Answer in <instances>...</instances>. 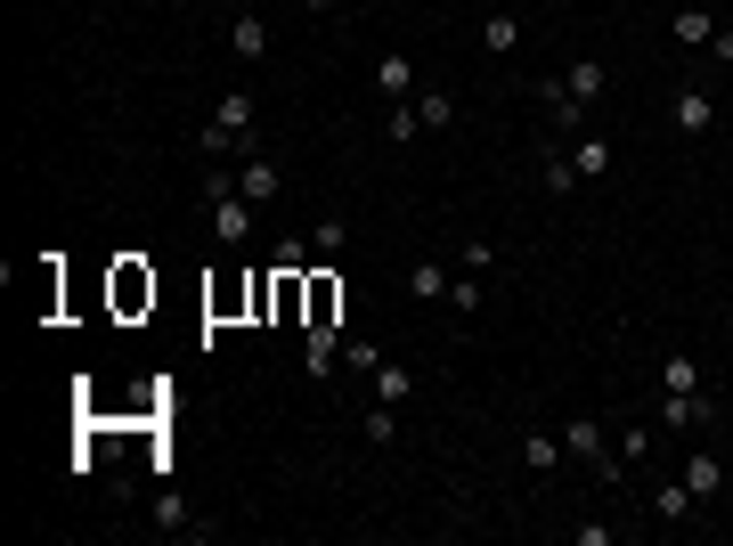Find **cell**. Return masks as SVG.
<instances>
[{
    "instance_id": "1",
    "label": "cell",
    "mask_w": 733,
    "mask_h": 546,
    "mask_svg": "<svg viewBox=\"0 0 733 546\" xmlns=\"http://www.w3.org/2000/svg\"><path fill=\"white\" fill-rule=\"evenodd\" d=\"M196 147H204L212 163H220V156H236V147L253 156V98H245V90H229V98L212 107V123L196 131Z\"/></svg>"
},
{
    "instance_id": "2",
    "label": "cell",
    "mask_w": 733,
    "mask_h": 546,
    "mask_svg": "<svg viewBox=\"0 0 733 546\" xmlns=\"http://www.w3.org/2000/svg\"><path fill=\"white\" fill-rule=\"evenodd\" d=\"M562 457H587L603 482H620V457H603V433H595L587 416H562Z\"/></svg>"
},
{
    "instance_id": "3",
    "label": "cell",
    "mask_w": 733,
    "mask_h": 546,
    "mask_svg": "<svg viewBox=\"0 0 733 546\" xmlns=\"http://www.w3.org/2000/svg\"><path fill=\"white\" fill-rule=\"evenodd\" d=\"M212 236L220 245H245L253 236V204L236 196V187H212Z\"/></svg>"
},
{
    "instance_id": "4",
    "label": "cell",
    "mask_w": 733,
    "mask_h": 546,
    "mask_svg": "<svg viewBox=\"0 0 733 546\" xmlns=\"http://www.w3.org/2000/svg\"><path fill=\"white\" fill-rule=\"evenodd\" d=\"M538 107H547V123H554V131H587V107L562 90V74H554V82H538Z\"/></svg>"
},
{
    "instance_id": "5",
    "label": "cell",
    "mask_w": 733,
    "mask_h": 546,
    "mask_svg": "<svg viewBox=\"0 0 733 546\" xmlns=\"http://www.w3.org/2000/svg\"><path fill=\"white\" fill-rule=\"evenodd\" d=\"M709 123H718V90H701V82H693V90L676 98V131H685V139H701Z\"/></svg>"
},
{
    "instance_id": "6",
    "label": "cell",
    "mask_w": 733,
    "mask_h": 546,
    "mask_svg": "<svg viewBox=\"0 0 733 546\" xmlns=\"http://www.w3.org/2000/svg\"><path fill=\"white\" fill-rule=\"evenodd\" d=\"M236 196H245V204L278 196V156H245V163H236Z\"/></svg>"
},
{
    "instance_id": "7",
    "label": "cell",
    "mask_w": 733,
    "mask_h": 546,
    "mask_svg": "<svg viewBox=\"0 0 733 546\" xmlns=\"http://www.w3.org/2000/svg\"><path fill=\"white\" fill-rule=\"evenodd\" d=\"M449 286H456L449 262H407V294L416 302H449Z\"/></svg>"
},
{
    "instance_id": "8",
    "label": "cell",
    "mask_w": 733,
    "mask_h": 546,
    "mask_svg": "<svg viewBox=\"0 0 733 546\" xmlns=\"http://www.w3.org/2000/svg\"><path fill=\"white\" fill-rule=\"evenodd\" d=\"M407 90H416V65H407V58H375V98H383V107H400Z\"/></svg>"
},
{
    "instance_id": "9",
    "label": "cell",
    "mask_w": 733,
    "mask_h": 546,
    "mask_svg": "<svg viewBox=\"0 0 733 546\" xmlns=\"http://www.w3.org/2000/svg\"><path fill=\"white\" fill-rule=\"evenodd\" d=\"M229 49H236V58H245V65H261L269 58V25H261V16H236V25H229Z\"/></svg>"
},
{
    "instance_id": "10",
    "label": "cell",
    "mask_w": 733,
    "mask_h": 546,
    "mask_svg": "<svg viewBox=\"0 0 733 546\" xmlns=\"http://www.w3.org/2000/svg\"><path fill=\"white\" fill-rule=\"evenodd\" d=\"M562 90H571L578 107H595V98H603V65H595V58H571V65H562Z\"/></svg>"
},
{
    "instance_id": "11",
    "label": "cell",
    "mask_w": 733,
    "mask_h": 546,
    "mask_svg": "<svg viewBox=\"0 0 733 546\" xmlns=\"http://www.w3.org/2000/svg\"><path fill=\"white\" fill-rule=\"evenodd\" d=\"M669 25H676V41H685V49H709V41H718V16H709V9H693V0L669 16Z\"/></svg>"
},
{
    "instance_id": "12",
    "label": "cell",
    "mask_w": 733,
    "mask_h": 546,
    "mask_svg": "<svg viewBox=\"0 0 733 546\" xmlns=\"http://www.w3.org/2000/svg\"><path fill=\"white\" fill-rule=\"evenodd\" d=\"M514 41H522V16H514V9H489V16H481V49H489V58H505Z\"/></svg>"
},
{
    "instance_id": "13",
    "label": "cell",
    "mask_w": 733,
    "mask_h": 546,
    "mask_svg": "<svg viewBox=\"0 0 733 546\" xmlns=\"http://www.w3.org/2000/svg\"><path fill=\"white\" fill-rule=\"evenodd\" d=\"M685 489H693V498H718V489H725V465H718V457H685Z\"/></svg>"
},
{
    "instance_id": "14",
    "label": "cell",
    "mask_w": 733,
    "mask_h": 546,
    "mask_svg": "<svg viewBox=\"0 0 733 546\" xmlns=\"http://www.w3.org/2000/svg\"><path fill=\"white\" fill-rule=\"evenodd\" d=\"M359 433L375 440V449H391V440H400V408H391V400H375L367 416H359Z\"/></svg>"
},
{
    "instance_id": "15",
    "label": "cell",
    "mask_w": 733,
    "mask_h": 546,
    "mask_svg": "<svg viewBox=\"0 0 733 546\" xmlns=\"http://www.w3.org/2000/svg\"><path fill=\"white\" fill-rule=\"evenodd\" d=\"M416 123H424V131H449V123H456V98H449V90H416Z\"/></svg>"
},
{
    "instance_id": "16",
    "label": "cell",
    "mask_w": 733,
    "mask_h": 546,
    "mask_svg": "<svg viewBox=\"0 0 733 546\" xmlns=\"http://www.w3.org/2000/svg\"><path fill=\"white\" fill-rule=\"evenodd\" d=\"M114 302H123V311H139V302H156V278H139V269H114Z\"/></svg>"
},
{
    "instance_id": "17",
    "label": "cell",
    "mask_w": 733,
    "mask_h": 546,
    "mask_svg": "<svg viewBox=\"0 0 733 546\" xmlns=\"http://www.w3.org/2000/svg\"><path fill=\"white\" fill-rule=\"evenodd\" d=\"M571 163H578V180H603V172H611V139H578Z\"/></svg>"
},
{
    "instance_id": "18",
    "label": "cell",
    "mask_w": 733,
    "mask_h": 546,
    "mask_svg": "<svg viewBox=\"0 0 733 546\" xmlns=\"http://www.w3.org/2000/svg\"><path fill=\"white\" fill-rule=\"evenodd\" d=\"M522 457H530V473H554L562 465V433H530V440H522Z\"/></svg>"
},
{
    "instance_id": "19",
    "label": "cell",
    "mask_w": 733,
    "mask_h": 546,
    "mask_svg": "<svg viewBox=\"0 0 733 546\" xmlns=\"http://www.w3.org/2000/svg\"><path fill=\"white\" fill-rule=\"evenodd\" d=\"M416 131H424V123H416V98H400V107L383 114V139H391V147H407Z\"/></svg>"
},
{
    "instance_id": "20",
    "label": "cell",
    "mask_w": 733,
    "mask_h": 546,
    "mask_svg": "<svg viewBox=\"0 0 733 546\" xmlns=\"http://www.w3.org/2000/svg\"><path fill=\"white\" fill-rule=\"evenodd\" d=\"M669 391H701V360L693 351H669V375H660Z\"/></svg>"
},
{
    "instance_id": "21",
    "label": "cell",
    "mask_w": 733,
    "mask_h": 546,
    "mask_svg": "<svg viewBox=\"0 0 733 546\" xmlns=\"http://www.w3.org/2000/svg\"><path fill=\"white\" fill-rule=\"evenodd\" d=\"M538 180H547V196H571V187H578V163H571V156H547V163H538Z\"/></svg>"
},
{
    "instance_id": "22",
    "label": "cell",
    "mask_w": 733,
    "mask_h": 546,
    "mask_svg": "<svg viewBox=\"0 0 733 546\" xmlns=\"http://www.w3.org/2000/svg\"><path fill=\"white\" fill-rule=\"evenodd\" d=\"M693 506H701V498H693V489H685V482H660V522H685V514H693Z\"/></svg>"
},
{
    "instance_id": "23",
    "label": "cell",
    "mask_w": 733,
    "mask_h": 546,
    "mask_svg": "<svg viewBox=\"0 0 733 546\" xmlns=\"http://www.w3.org/2000/svg\"><path fill=\"white\" fill-rule=\"evenodd\" d=\"M334 253H343V220H318L310 229V262H334Z\"/></svg>"
},
{
    "instance_id": "24",
    "label": "cell",
    "mask_w": 733,
    "mask_h": 546,
    "mask_svg": "<svg viewBox=\"0 0 733 546\" xmlns=\"http://www.w3.org/2000/svg\"><path fill=\"white\" fill-rule=\"evenodd\" d=\"M375 400H391V408H400V400H407V367H391V360L375 367Z\"/></svg>"
},
{
    "instance_id": "25",
    "label": "cell",
    "mask_w": 733,
    "mask_h": 546,
    "mask_svg": "<svg viewBox=\"0 0 733 546\" xmlns=\"http://www.w3.org/2000/svg\"><path fill=\"white\" fill-rule=\"evenodd\" d=\"M343 367H351V375H367V384H375V367H383V351H375V343H343Z\"/></svg>"
},
{
    "instance_id": "26",
    "label": "cell",
    "mask_w": 733,
    "mask_h": 546,
    "mask_svg": "<svg viewBox=\"0 0 733 546\" xmlns=\"http://www.w3.org/2000/svg\"><path fill=\"white\" fill-rule=\"evenodd\" d=\"M156 522H163V531H196V522H187V506H180V489H163V498H156Z\"/></svg>"
},
{
    "instance_id": "27",
    "label": "cell",
    "mask_w": 733,
    "mask_h": 546,
    "mask_svg": "<svg viewBox=\"0 0 733 546\" xmlns=\"http://www.w3.org/2000/svg\"><path fill=\"white\" fill-rule=\"evenodd\" d=\"M644 449H652V424H627V433H620V465H627V457H644Z\"/></svg>"
},
{
    "instance_id": "28",
    "label": "cell",
    "mask_w": 733,
    "mask_h": 546,
    "mask_svg": "<svg viewBox=\"0 0 733 546\" xmlns=\"http://www.w3.org/2000/svg\"><path fill=\"white\" fill-rule=\"evenodd\" d=\"M302 9H310V16H327V9H334V0H302Z\"/></svg>"
},
{
    "instance_id": "29",
    "label": "cell",
    "mask_w": 733,
    "mask_h": 546,
    "mask_svg": "<svg viewBox=\"0 0 733 546\" xmlns=\"http://www.w3.org/2000/svg\"><path fill=\"white\" fill-rule=\"evenodd\" d=\"M660 9H669V16H676V9H685V0H660Z\"/></svg>"
}]
</instances>
